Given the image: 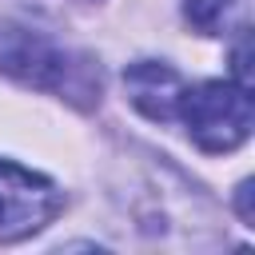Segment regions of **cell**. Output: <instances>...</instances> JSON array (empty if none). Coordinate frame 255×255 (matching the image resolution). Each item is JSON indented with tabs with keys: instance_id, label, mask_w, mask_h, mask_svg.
<instances>
[{
	"instance_id": "cell-1",
	"label": "cell",
	"mask_w": 255,
	"mask_h": 255,
	"mask_svg": "<svg viewBox=\"0 0 255 255\" xmlns=\"http://www.w3.org/2000/svg\"><path fill=\"white\" fill-rule=\"evenodd\" d=\"M0 72L40 92H64L80 108H92L100 100V68L88 56H72L56 48L44 32L32 28L0 32Z\"/></svg>"
},
{
	"instance_id": "cell-2",
	"label": "cell",
	"mask_w": 255,
	"mask_h": 255,
	"mask_svg": "<svg viewBox=\"0 0 255 255\" xmlns=\"http://www.w3.org/2000/svg\"><path fill=\"white\" fill-rule=\"evenodd\" d=\"M175 112L183 116L187 135L211 155L235 151L251 135V124H255L251 92L231 80H203V84L179 92Z\"/></svg>"
},
{
	"instance_id": "cell-3",
	"label": "cell",
	"mask_w": 255,
	"mask_h": 255,
	"mask_svg": "<svg viewBox=\"0 0 255 255\" xmlns=\"http://www.w3.org/2000/svg\"><path fill=\"white\" fill-rule=\"evenodd\" d=\"M64 211V195L52 179L0 159V243H16L48 227Z\"/></svg>"
},
{
	"instance_id": "cell-4",
	"label": "cell",
	"mask_w": 255,
	"mask_h": 255,
	"mask_svg": "<svg viewBox=\"0 0 255 255\" xmlns=\"http://www.w3.org/2000/svg\"><path fill=\"white\" fill-rule=\"evenodd\" d=\"M124 88H128V100L155 124H167L175 116V104H179V72L159 64V60H139L124 72Z\"/></svg>"
},
{
	"instance_id": "cell-5",
	"label": "cell",
	"mask_w": 255,
	"mask_h": 255,
	"mask_svg": "<svg viewBox=\"0 0 255 255\" xmlns=\"http://www.w3.org/2000/svg\"><path fill=\"white\" fill-rule=\"evenodd\" d=\"M183 12H187V20L199 32H215L219 20H223V12H227V0H187Z\"/></svg>"
},
{
	"instance_id": "cell-6",
	"label": "cell",
	"mask_w": 255,
	"mask_h": 255,
	"mask_svg": "<svg viewBox=\"0 0 255 255\" xmlns=\"http://www.w3.org/2000/svg\"><path fill=\"white\" fill-rule=\"evenodd\" d=\"M239 215H243L247 227L255 223V211H251V183H239Z\"/></svg>"
}]
</instances>
